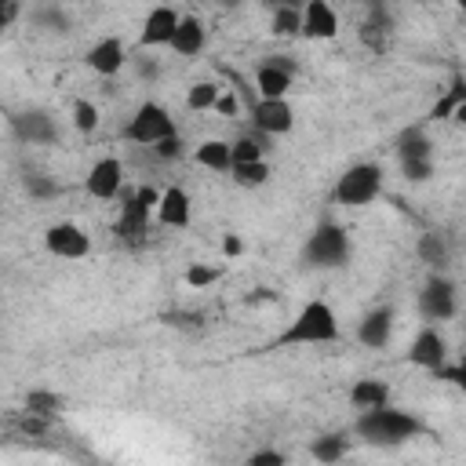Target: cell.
<instances>
[{
	"mask_svg": "<svg viewBox=\"0 0 466 466\" xmlns=\"http://www.w3.org/2000/svg\"><path fill=\"white\" fill-rule=\"evenodd\" d=\"M419 258H422L433 273H441V269L448 266V258H451L448 237H444V233H422V237H419Z\"/></svg>",
	"mask_w": 466,
	"mask_h": 466,
	"instance_id": "obj_26",
	"label": "cell"
},
{
	"mask_svg": "<svg viewBox=\"0 0 466 466\" xmlns=\"http://www.w3.org/2000/svg\"><path fill=\"white\" fill-rule=\"evenodd\" d=\"M98 106L95 102H87V98H76L73 102V127L80 131V135H91L95 127H98Z\"/></svg>",
	"mask_w": 466,
	"mask_h": 466,
	"instance_id": "obj_32",
	"label": "cell"
},
{
	"mask_svg": "<svg viewBox=\"0 0 466 466\" xmlns=\"http://www.w3.org/2000/svg\"><path fill=\"white\" fill-rule=\"evenodd\" d=\"M441 375H444L448 382H455V386H459V390L466 393V360H462V364H455V368H444Z\"/></svg>",
	"mask_w": 466,
	"mask_h": 466,
	"instance_id": "obj_40",
	"label": "cell"
},
{
	"mask_svg": "<svg viewBox=\"0 0 466 466\" xmlns=\"http://www.w3.org/2000/svg\"><path fill=\"white\" fill-rule=\"evenodd\" d=\"M18 15H22V4H15V0H4V4H0V29H7V25H11Z\"/></svg>",
	"mask_w": 466,
	"mask_h": 466,
	"instance_id": "obj_39",
	"label": "cell"
},
{
	"mask_svg": "<svg viewBox=\"0 0 466 466\" xmlns=\"http://www.w3.org/2000/svg\"><path fill=\"white\" fill-rule=\"evenodd\" d=\"M277 299H280V295H277L273 288H255V295H248V302H251V306H262V302H277Z\"/></svg>",
	"mask_w": 466,
	"mask_h": 466,
	"instance_id": "obj_42",
	"label": "cell"
},
{
	"mask_svg": "<svg viewBox=\"0 0 466 466\" xmlns=\"http://www.w3.org/2000/svg\"><path fill=\"white\" fill-rule=\"evenodd\" d=\"M153 153H157V160L175 164V160H182V157H186V142H182V135L175 131V135H167L164 142H157V146H153Z\"/></svg>",
	"mask_w": 466,
	"mask_h": 466,
	"instance_id": "obj_34",
	"label": "cell"
},
{
	"mask_svg": "<svg viewBox=\"0 0 466 466\" xmlns=\"http://www.w3.org/2000/svg\"><path fill=\"white\" fill-rule=\"evenodd\" d=\"M222 277V269L218 266H208V262H193L186 273H182V280L189 284V288H208V284H215Z\"/></svg>",
	"mask_w": 466,
	"mask_h": 466,
	"instance_id": "obj_33",
	"label": "cell"
},
{
	"mask_svg": "<svg viewBox=\"0 0 466 466\" xmlns=\"http://www.w3.org/2000/svg\"><path fill=\"white\" fill-rule=\"evenodd\" d=\"M244 466H288V459L277 451V448H258V451H251L248 455V462Z\"/></svg>",
	"mask_w": 466,
	"mask_h": 466,
	"instance_id": "obj_36",
	"label": "cell"
},
{
	"mask_svg": "<svg viewBox=\"0 0 466 466\" xmlns=\"http://www.w3.org/2000/svg\"><path fill=\"white\" fill-rule=\"evenodd\" d=\"M218 95H222L218 84H211V80H197V84H189V91H186V106H189L193 113H208V109H215Z\"/></svg>",
	"mask_w": 466,
	"mask_h": 466,
	"instance_id": "obj_30",
	"label": "cell"
},
{
	"mask_svg": "<svg viewBox=\"0 0 466 466\" xmlns=\"http://www.w3.org/2000/svg\"><path fill=\"white\" fill-rule=\"evenodd\" d=\"M22 411H29V415H36V419H44V422H55V419L66 411V397H62L58 390H29Z\"/></svg>",
	"mask_w": 466,
	"mask_h": 466,
	"instance_id": "obj_24",
	"label": "cell"
},
{
	"mask_svg": "<svg viewBox=\"0 0 466 466\" xmlns=\"http://www.w3.org/2000/svg\"><path fill=\"white\" fill-rule=\"evenodd\" d=\"M229 149H233V167H237V164H255V160H266L269 138L251 127L248 135H240L237 142H229Z\"/></svg>",
	"mask_w": 466,
	"mask_h": 466,
	"instance_id": "obj_25",
	"label": "cell"
},
{
	"mask_svg": "<svg viewBox=\"0 0 466 466\" xmlns=\"http://www.w3.org/2000/svg\"><path fill=\"white\" fill-rule=\"evenodd\" d=\"M138 76L153 80V76H157V62H138Z\"/></svg>",
	"mask_w": 466,
	"mask_h": 466,
	"instance_id": "obj_43",
	"label": "cell"
},
{
	"mask_svg": "<svg viewBox=\"0 0 466 466\" xmlns=\"http://www.w3.org/2000/svg\"><path fill=\"white\" fill-rule=\"evenodd\" d=\"M193 218V200L182 186H167L160 193V208H157V222L167 229H186Z\"/></svg>",
	"mask_w": 466,
	"mask_h": 466,
	"instance_id": "obj_16",
	"label": "cell"
},
{
	"mask_svg": "<svg viewBox=\"0 0 466 466\" xmlns=\"http://www.w3.org/2000/svg\"><path fill=\"white\" fill-rule=\"evenodd\" d=\"M15 131H18L25 142H36V146L55 142V120H51L44 109H29V113L15 116Z\"/></svg>",
	"mask_w": 466,
	"mask_h": 466,
	"instance_id": "obj_21",
	"label": "cell"
},
{
	"mask_svg": "<svg viewBox=\"0 0 466 466\" xmlns=\"http://www.w3.org/2000/svg\"><path fill=\"white\" fill-rule=\"evenodd\" d=\"M466 102V76H455V84L437 98V106L430 109V120H451V113Z\"/></svg>",
	"mask_w": 466,
	"mask_h": 466,
	"instance_id": "obj_29",
	"label": "cell"
},
{
	"mask_svg": "<svg viewBox=\"0 0 466 466\" xmlns=\"http://www.w3.org/2000/svg\"><path fill=\"white\" fill-rule=\"evenodd\" d=\"M342 331H339V317L335 309L324 302V299H309L295 320L273 339V350L277 346H324V342H335Z\"/></svg>",
	"mask_w": 466,
	"mask_h": 466,
	"instance_id": "obj_1",
	"label": "cell"
},
{
	"mask_svg": "<svg viewBox=\"0 0 466 466\" xmlns=\"http://www.w3.org/2000/svg\"><path fill=\"white\" fill-rule=\"evenodd\" d=\"M346 258H350V237L335 222H320L302 244V262L313 269H339L346 266Z\"/></svg>",
	"mask_w": 466,
	"mask_h": 466,
	"instance_id": "obj_5",
	"label": "cell"
},
{
	"mask_svg": "<svg viewBox=\"0 0 466 466\" xmlns=\"http://www.w3.org/2000/svg\"><path fill=\"white\" fill-rule=\"evenodd\" d=\"M309 455H313L320 466H331V462H339V459L346 455V437H342V433H324V437H317V441L309 444Z\"/></svg>",
	"mask_w": 466,
	"mask_h": 466,
	"instance_id": "obj_28",
	"label": "cell"
},
{
	"mask_svg": "<svg viewBox=\"0 0 466 466\" xmlns=\"http://www.w3.org/2000/svg\"><path fill=\"white\" fill-rule=\"evenodd\" d=\"M84 62H87V69L98 73V76H116V73L127 66V44H124L120 36H102V40H95V44L87 47Z\"/></svg>",
	"mask_w": 466,
	"mask_h": 466,
	"instance_id": "obj_14",
	"label": "cell"
},
{
	"mask_svg": "<svg viewBox=\"0 0 466 466\" xmlns=\"http://www.w3.org/2000/svg\"><path fill=\"white\" fill-rule=\"evenodd\" d=\"M379 193H382V167L371 164V160L350 164V167L339 175L335 189H331L335 204H342V208H368Z\"/></svg>",
	"mask_w": 466,
	"mask_h": 466,
	"instance_id": "obj_4",
	"label": "cell"
},
{
	"mask_svg": "<svg viewBox=\"0 0 466 466\" xmlns=\"http://www.w3.org/2000/svg\"><path fill=\"white\" fill-rule=\"evenodd\" d=\"M215 113H218V116H229V120H233V116L240 113V98H237L233 91H222V95H218V102H215Z\"/></svg>",
	"mask_w": 466,
	"mask_h": 466,
	"instance_id": "obj_38",
	"label": "cell"
},
{
	"mask_svg": "<svg viewBox=\"0 0 466 466\" xmlns=\"http://www.w3.org/2000/svg\"><path fill=\"white\" fill-rule=\"evenodd\" d=\"M193 160L200 167H211V171H233V149L226 138H204L193 149Z\"/></svg>",
	"mask_w": 466,
	"mask_h": 466,
	"instance_id": "obj_23",
	"label": "cell"
},
{
	"mask_svg": "<svg viewBox=\"0 0 466 466\" xmlns=\"http://www.w3.org/2000/svg\"><path fill=\"white\" fill-rule=\"evenodd\" d=\"M393 335V309L390 306H379V309H368L357 324V339L368 346V350H382Z\"/></svg>",
	"mask_w": 466,
	"mask_h": 466,
	"instance_id": "obj_17",
	"label": "cell"
},
{
	"mask_svg": "<svg viewBox=\"0 0 466 466\" xmlns=\"http://www.w3.org/2000/svg\"><path fill=\"white\" fill-rule=\"evenodd\" d=\"M84 189H87V197H95V200H113V197H120V193H124V164H120L116 157H98V160L91 164L87 178H84Z\"/></svg>",
	"mask_w": 466,
	"mask_h": 466,
	"instance_id": "obj_9",
	"label": "cell"
},
{
	"mask_svg": "<svg viewBox=\"0 0 466 466\" xmlns=\"http://www.w3.org/2000/svg\"><path fill=\"white\" fill-rule=\"evenodd\" d=\"M44 248L55 258H84L91 251V237L76 222H55L44 229Z\"/></svg>",
	"mask_w": 466,
	"mask_h": 466,
	"instance_id": "obj_10",
	"label": "cell"
},
{
	"mask_svg": "<svg viewBox=\"0 0 466 466\" xmlns=\"http://www.w3.org/2000/svg\"><path fill=\"white\" fill-rule=\"evenodd\" d=\"M350 404L357 411H371V408H386L390 404V382L386 379H375V375H364L350 386Z\"/></svg>",
	"mask_w": 466,
	"mask_h": 466,
	"instance_id": "obj_19",
	"label": "cell"
},
{
	"mask_svg": "<svg viewBox=\"0 0 466 466\" xmlns=\"http://www.w3.org/2000/svg\"><path fill=\"white\" fill-rule=\"evenodd\" d=\"M240 251H244V240H240V237H233V233L222 237V255H226V258H237Z\"/></svg>",
	"mask_w": 466,
	"mask_h": 466,
	"instance_id": "obj_41",
	"label": "cell"
},
{
	"mask_svg": "<svg viewBox=\"0 0 466 466\" xmlns=\"http://www.w3.org/2000/svg\"><path fill=\"white\" fill-rule=\"evenodd\" d=\"M444 360H448V339L433 324H426L408 346V364L426 368V371H444Z\"/></svg>",
	"mask_w": 466,
	"mask_h": 466,
	"instance_id": "obj_11",
	"label": "cell"
},
{
	"mask_svg": "<svg viewBox=\"0 0 466 466\" xmlns=\"http://www.w3.org/2000/svg\"><path fill=\"white\" fill-rule=\"evenodd\" d=\"M269 33L273 36H302V7H291V4L273 7Z\"/></svg>",
	"mask_w": 466,
	"mask_h": 466,
	"instance_id": "obj_27",
	"label": "cell"
},
{
	"mask_svg": "<svg viewBox=\"0 0 466 466\" xmlns=\"http://www.w3.org/2000/svg\"><path fill=\"white\" fill-rule=\"evenodd\" d=\"M233 182L244 186V189H258L269 182V164L266 160H255V164H237L233 167Z\"/></svg>",
	"mask_w": 466,
	"mask_h": 466,
	"instance_id": "obj_31",
	"label": "cell"
},
{
	"mask_svg": "<svg viewBox=\"0 0 466 466\" xmlns=\"http://www.w3.org/2000/svg\"><path fill=\"white\" fill-rule=\"evenodd\" d=\"M25 193L36 200H51L58 197V182H51L47 175H25Z\"/></svg>",
	"mask_w": 466,
	"mask_h": 466,
	"instance_id": "obj_35",
	"label": "cell"
},
{
	"mask_svg": "<svg viewBox=\"0 0 466 466\" xmlns=\"http://www.w3.org/2000/svg\"><path fill=\"white\" fill-rule=\"evenodd\" d=\"M459 309V299H455V284L444 277V273H430L422 291H419V313L426 324H441V320H451Z\"/></svg>",
	"mask_w": 466,
	"mask_h": 466,
	"instance_id": "obj_7",
	"label": "cell"
},
{
	"mask_svg": "<svg viewBox=\"0 0 466 466\" xmlns=\"http://www.w3.org/2000/svg\"><path fill=\"white\" fill-rule=\"evenodd\" d=\"M251 127L262 131L266 138H280L295 127V109L288 98H255L251 102Z\"/></svg>",
	"mask_w": 466,
	"mask_h": 466,
	"instance_id": "obj_8",
	"label": "cell"
},
{
	"mask_svg": "<svg viewBox=\"0 0 466 466\" xmlns=\"http://www.w3.org/2000/svg\"><path fill=\"white\" fill-rule=\"evenodd\" d=\"M160 193L164 189H153V186H135L131 193H120L124 204H120V218L113 222V233L138 248L146 244V233H149V222L157 218V208H160Z\"/></svg>",
	"mask_w": 466,
	"mask_h": 466,
	"instance_id": "obj_3",
	"label": "cell"
},
{
	"mask_svg": "<svg viewBox=\"0 0 466 466\" xmlns=\"http://www.w3.org/2000/svg\"><path fill=\"white\" fill-rule=\"evenodd\" d=\"M302 36L306 40H335L339 36V11L328 0H309L302 7Z\"/></svg>",
	"mask_w": 466,
	"mask_h": 466,
	"instance_id": "obj_15",
	"label": "cell"
},
{
	"mask_svg": "<svg viewBox=\"0 0 466 466\" xmlns=\"http://www.w3.org/2000/svg\"><path fill=\"white\" fill-rule=\"evenodd\" d=\"M397 160L400 164H419V160H433V142L426 138L422 127H408L397 138Z\"/></svg>",
	"mask_w": 466,
	"mask_h": 466,
	"instance_id": "obj_22",
	"label": "cell"
},
{
	"mask_svg": "<svg viewBox=\"0 0 466 466\" xmlns=\"http://www.w3.org/2000/svg\"><path fill=\"white\" fill-rule=\"evenodd\" d=\"M178 22H182V15L175 7H167V4L149 7L146 22H142V33H138V47H171Z\"/></svg>",
	"mask_w": 466,
	"mask_h": 466,
	"instance_id": "obj_12",
	"label": "cell"
},
{
	"mask_svg": "<svg viewBox=\"0 0 466 466\" xmlns=\"http://www.w3.org/2000/svg\"><path fill=\"white\" fill-rule=\"evenodd\" d=\"M291 76H295V66H288L284 55L266 58V62L255 69V91H258V98H288Z\"/></svg>",
	"mask_w": 466,
	"mask_h": 466,
	"instance_id": "obj_13",
	"label": "cell"
},
{
	"mask_svg": "<svg viewBox=\"0 0 466 466\" xmlns=\"http://www.w3.org/2000/svg\"><path fill=\"white\" fill-rule=\"evenodd\" d=\"M167 135H175V116L160 106V102H142L135 113H131V120L124 124V138L127 142H135V146H157V142H164Z\"/></svg>",
	"mask_w": 466,
	"mask_h": 466,
	"instance_id": "obj_6",
	"label": "cell"
},
{
	"mask_svg": "<svg viewBox=\"0 0 466 466\" xmlns=\"http://www.w3.org/2000/svg\"><path fill=\"white\" fill-rule=\"evenodd\" d=\"M353 433L368 444H379V448H397L411 437H422V422L408 411H397V408H371V411H360L357 422H353Z\"/></svg>",
	"mask_w": 466,
	"mask_h": 466,
	"instance_id": "obj_2",
	"label": "cell"
},
{
	"mask_svg": "<svg viewBox=\"0 0 466 466\" xmlns=\"http://www.w3.org/2000/svg\"><path fill=\"white\" fill-rule=\"evenodd\" d=\"M357 36H360V44H364L368 51L382 55V51L390 47V40H393V22H390V11H386V7H371V11H368V18L360 22Z\"/></svg>",
	"mask_w": 466,
	"mask_h": 466,
	"instance_id": "obj_18",
	"label": "cell"
},
{
	"mask_svg": "<svg viewBox=\"0 0 466 466\" xmlns=\"http://www.w3.org/2000/svg\"><path fill=\"white\" fill-rule=\"evenodd\" d=\"M204 44H208L204 22H200L197 15H182V22H178V29H175V40H171V51L182 55V58H193V55L204 51Z\"/></svg>",
	"mask_w": 466,
	"mask_h": 466,
	"instance_id": "obj_20",
	"label": "cell"
},
{
	"mask_svg": "<svg viewBox=\"0 0 466 466\" xmlns=\"http://www.w3.org/2000/svg\"><path fill=\"white\" fill-rule=\"evenodd\" d=\"M451 124H459V127H466V102H462V106H459V109L451 113Z\"/></svg>",
	"mask_w": 466,
	"mask_h": 466,
	"instance_id": "obj_44",
	"label": "cell"
},
{
	"mask_svg": "<svg viewBox=\"0 0 466 466\" xmlns=\"http://www.w3.org/2000/svg\"><path fill=\"white\" fill-rule=\"evenodd\" d=\"M400 175L408 182H426L433 175V160H419V164H400Z\"/></svg>",
	"mask_w": 466,
	"mask_h": 466,
	"instance_id": "obj_37",
	"label": "cell"
}]
</instances>
